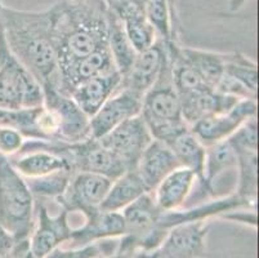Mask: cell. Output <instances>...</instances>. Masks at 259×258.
<instances>
[{
	"label": "cell",
	"instance_id": "6da1fadb",
	"mask_svg": "<svg viewBox=\"0 0 259 258\" xmlns=\"http://www.w3.org/2000/svg\"><path fill=\"white\" fill-rule=\"evenodd\" d=\"M0 23L11 52L41 85L44 94L62 92L52 7L21 11L0 2Z\"/></svg>",
	"mask_w": 259,
	"mask_h": 258
},
{
	"label": "cell",
	"instance_id": "7a4b0ae2",
	"mask_svg": "<svg viewBox=\"0 0 259 258\" xmlns=\"http://www.w3.org/2000/svg\"><path fill=\"white\" fill-rule=\"evenodd\" d=\"M58 65L62 74L85 57L107 48V11L60 0L52 6Z\"/></svg>",
	"mask_w": 259,
	"mask_h": 258
},
{
	"label": "cell",
	"instance_id": "3957f363",
	"mask_svg": "<svg viewBox=\"0 0 259 258\" xmlns=\"http://www.w3.org/2000/svg\"><path fill=\"white\" fill-rule=\"evenodd\" d=\"M141 117L148 127L152 138L166 145L190 128L183 119L169 58L159 79L143 96Z\"/></svg>",
	"mask_w": 259,
	"mask_h": 258
},
{
	"label": "cell",
	"instance_id": "277c9868",
	"mask_svg": "<svg viewBox=\"0 0 259 258\" xmlns=\"http://www.w3.org/2000/svg\"><path fill=\"white\" fill-rule=\"evenodd\" d=\"M35 224V198L27 181L0 154V226L16 243L29 240Z\"/></svg>",
	"mask_w": 259,
	"mask_h": 258
},
{
	"label": "cell",
	"instance_id": "5b68a950",
	"mask_svg": "<svg viewBox=\"0 0 259 258\" xmlns=\"http://www.w3.org/2000/svg\"><path fill=\"white\" fill-rule=\"evenodd\" d=\"M43 103L41 85L12 53L0 23V108H29Z\"/></svg>",
	"mask_w": 259,
	"mask_h": 258
},
{
	"label": "cell",
	"instance_id": "8992f818",
	"mask_svg": "<svg viewBox=\"0 0 259 258\" xmlns=\"http://www.w3.org/2000/svg\"><path fill=\"white\" fill-rule=\"evenodd\" d=\"M206 221H194L171 227L155 249L138 252L134 258H201L206 252Z\"/></svg>",
	"mask_w": 259,
	"mask_h": 258
},
{
	"label": "cell",
	"instance_id": "52a82bcc",
	"mask_svg": "<svg viewBox=\"0 0 259 258\" xmlns=\"http://www.w3.org/2000/svg\"><path fill=\"white\" fill-rule=\"evenodd\" d=\"M152 139L154 138L145 120L138 115L120 124L111 132L98 138V141L119 158L126 169L134 170L141 155Z\"/></svg>",
	"mask_w": 259,
	"mask_h": 258
},
{
	"label": "cell",
	"instance_id": "ba28073f",
	"mask_svg": "<svg viewBox=\"0 0 259 258\" xmlns=\"http://www.w3.org/2000/svg\"><path fill=\"white\" fill-rule=\"evenodd\" d=\"M71 231L67 210L61 208L53 216L44 202H35V224L29 238L30 252L34 258H46L52 250L70 240Z\"/></svg>",
	"mask_w": 259,
	"mask_h": 258
},
{
	"label": "cell",
	"instance_id": "9c48e42d",
	"mask_svg": "<svg viewBox=\"0 0 259 258\" xmlns=\"http://www.w3.org/2000/svg\"><path fill=\"white\" fill-rule=\"evenodd\" d=\"M256 99H241L232 108L202 118L191 125V131L205 146L230 138L242 124L256 117Z\"/></svg>",
	"mask_w": 259,
	"mask_h": 258
},
{
	"label": "cell",
	"instance_id": "30bf717a",
	"mask_svg": "<svg viewBox=\"0 0 259 258\" xmlns=\"http://www.w3.org/2000/svg\"><path fill=\"white\" fill-rule=\"evenodd\" d=\"M44 106L53 110L57 118V142L79 143L92 137L91 118L84 113L74 99L62 92L44 94Z\"/></svg>",
	"mask_w": 259,
	"mask_h": 258
},
{
	"label": "cell",
	"instance_id": "8fae6325",
	"mask_svg": "<svg viewBox=\"0 0 259 258\" xmlns=\"http://www.w3.org/2000/svg\"><path fill=\"white\" fill-rule=\"evenodd\" d=\"M112 181L101 174L76 172L72 174L65 194L57 200L67 212H79L83 216L100 209Z\"/></svg>",
	"mask_w": 259,
	"mask_h": 258
},
{
	"label": "cell",
	"instance_id": "7c38bea8",
	"mask_svg": "<svg viewBox=\"0 0 259 258\" xmlns=\"http://www.w3.org/2000/svg\"><path fill=\"white\" fill-rule=\"evenodd\" d=\"M166 40L157 39L154 46L137 53L126 74L121 77V87L143 97L156 83L168 61Z\"/></svg>",
	"mask_w": 259,
	"mask_h": 258
},
{
	"label": "cell",
	"instance_id": "4fadbf2b",
	"mask_svg": "<svg viewBox=\"0 0 259 258\" xmlns=\"http://www.w3.org/2000/svg\"><path fill=\"white\" fill-rule=\"evenodd\" d=\"M142 98L128 89L120 88L91 118L92 137L101 138L126 120L141 115Z\"/></svg>",
	"mask_w": 259,
	"mask_h": 258
},
{
	"label": "cell",
	"instance_id": "5bb4252c",
	"mask_svg": "<svg viewBox=\"0 0 259 258\" xmlns=\"http://www.w3.org/2000/svg\"><path fill=\"white\" fill-rule=\"evenodd\" d=\"M85 222L77 229H72L69 243L71 247H83L105 239L121 238L125 235V222L121 212L93 210L85 214Z\"/></svg>",
	"mask_w": 259,
	"mask_h": 258
},
{
	"label": "cell",
	"instance_id": "9a60e30c",
	"mask_svg": "<svg viewBox=\"0 0 259 258\" xmlns=\"http://www.w3.org/2000/svg\"><path fill=\"white\" fill-rule=\"evenodd\" d=\"M180 167L171 149L164 142L152 139L141 155L134 170L148 193H152L162 179Z\"/></svg>",
	"mask_w": 259,
	"mask_h": 258
},
{
	"label": "cell",
	"instance_id": "2e32d148",
	"mask_svg": "<svg viewBox=\"0 0 259 258\" xmlns=\"http://www.w3.org/2000/svg\"><path fill=\"white\" fill-rule=\"evenodd\" d=\"M120 87L121 74L119 71H112L80 83L70 92L69 96L89 118H92L110 97L119 91Z\"/></svg>",
	"mask_w": 259,
	"mask_h": 258
},
{
	"label": "cell",
	"instance_id": "e0dca14e",
	"mask_svg": "<svg viewBox=\"0 0 259 258\" xmlns=\"http://www.w3.org/2000/svg\"><path fill=\"white\" fill-rule=\"evenodd\" d=\"M196 176L192 170L180 167L169 173L152 191L155 204L161 212L181 209L192 193Z\"/></svg>",
	"mask_w": 259,
	"mask_h": 258
},
{
	"label": "cell",
	"instance_id": "ac0fdd59",
	"mask_svg": "<svg viewBox=\"0 0 259 258\" xmlns=\"http://www.w3.org/2000/svg\"><path fill=\"white\" fill-rule=\"evenodd\" d=\"M112 71H117L115 63L112 61V56L110 49L103 48L91 56L85 57L79 62L75 63L69 70L63 71L61 74V89L62 93L69 96L70 92L79 85L80 83L100 75L108 74Z\"/></svg>",
	"mask_w": 259,
	"mask_h": 258
},
{
	"label": "cell",
	"instance_id": "d6986e66",
	"mask_svg": "<svg viewBox=\"0 0 259 258\" xmlns=\"http://www.w3.org/2000/svg\"><path fill=\"white\" fill-rule=\"evenodd\" d=\"M8 159L13 168L25 179L40 178L56 173L58 170L70 169L65 159L47 150L22 151Z\"/></svg>",
	"mask_w": 259,
	"mask_h": 258
},
{
	"label": "cell",
	"instance_id": "ffe728a7",
	"mask_svg": "<svg viewBox=\"0 0 259 258\" xmlns=\"http://www.w3.org/2000/svg\"><path fill=\"white\" fill-rule=\"evenodd\" d=\"M173 154L181 167L192 170L197 178L202 194H206L204 185V164H205L206 146L195 136V133L188 128L187 131L177 136L169 143Z\"/></svg>",
	"mask_w": 259,
	"mask_h": 258
},
{
	"label": "cell",
	"instance_id": "44dd1931",
	"mask_svg": "<svg viewBox=\"0 0 259 258\" xmlns=\"http://www.w3.org/2000/svg\"><path fill=\"white\" fill-rule=\"evenodd\" d=\"M148 193L136 170H126L125 173L114 179L106 194L100 209L105 212H121L138 198Z\"/></svg>",
	"mask_w": 259,
	"mask_h": 258
},
{
	"label": "cell",
	"instance_id": "7402d4cb",
	"mask_svg": "<svg viewBox=\"0 0 259 258\" xmlns=\"http://www.w3.org/2000/svg\"><path fill=\"white\" fill-rule=\"evenodd\" d=\"M180 52L183 60L215 91L225 71V53L183 46H180Z\"/></svg>",
	"mask_w": 259,
	"mask_h": 258
},
{
	"label": "cell",
	"instance_id": "603a6c76",
	"mask_svg": "<svg viewBox=\"0 0 259 258\" xmlns=\"http://www.w3.org/2000/svg\"><path fill=\"white\" fill-rule=\"evenodd\" d=\"M107 44L115 67L122 77L131 68L137 51L129 42L121 20L111 11H107Z\"/></svg>",
	"mask_w": 259,
	"mask_h": 258
},
{
	"label": "cell",
	"instance_id": "cb8c5ba5",
	"mask_svg": "<svg viewBox=\"0 0 259 258\" xmlns=\"http://www.w3.org/2000/svg\"><path fill=\"white\" fill-rule=\"evenodd\" d=\"M237 155L230 139L206 146L204 164V185L208 195H214L213 183L226 170L236 168Z\"/></svg>",
	"mask_w": 259,
	"mask_h": 258
},
{
	"label": "cell",
	"instance_id": "d4e9b609",
	"mask_svg": "<svg viewBox=\"0 0 259 258\" xmlns=\"http://www.w3.org/2000/svg\"><path fill=\"white\" fill-rule=\"evenodd\" d=\"M235 149V148H234ZM237 155V170L239 182L236 186V195L246 202L256 205L258 194V150L235 149Z\"/></svg>",
	"mask_w": 259,
	"mask_h": 258
},
{
	"label": "cell",
	"instance_id": "484cf974",
	"mask_svg": "<svg viewBox=\"0 0 259 258\" xmlns=\"http://www.w3.org/2000/svg\"><path fill=\"white\" fill-rule=\"evenodd\" d=\"M223 74L237 80L255 93L258 91V66H256V62L249 58L248 56L240 53V52L225 53V71H223Z\"/></svg>",
	"mask_w": 259,
	"mask_h": 258
},
{
	"label": "cell",
	"instance_id": "4316f807",
	"mask_svg": "<svg viewBox=\"0 0 259 258\" xmlns=\"http://www.w3.org/2000/svg\"><path fill=\"white\" fill-rule=\"evenodd\" d=\"M72 174L74 173L70 169H63L49 174V176L26 179V181H27L30 191L35 199H40L41 202H44L46 199H53L54 202H57L58 199L65 194Z\"/></svg>",
	"mask_w": 259,
	"mask_h": 258
},
{
	"label": "cell",
	"instance_id": "83f0119b",
	"mask_svg": "<svg viewBox=\"0 0 259 258\" xmlns=\"http://www.w3.org/2000/svg\"><path fill=\"white\" fill-rule=\"evenodd\" d=\"M120 238L105 239L92 244L75 248L58 247L52 250L46 258H98L102 255L112 254L119 247Z\"/></svg>",
	"mask_w": 259,
	"mask_h": 258
},
{
	"label": "cell",
	"instance_id": "f1b7e54d",
	"mask_svg": "<svg viewBox=\"0 0 259 258\" xmlns=\"http://www.w3.org/2000/svg\"><path fill=\"white\" fill-rule=\"evenodd\" d=\"M26 138L16 129L0 127V154L6 158L17 155L22 150Z\"/></svg>",
	"mask_w": 259,
	"mask_h": 258
},
{
	"label": "cell",
	"instance_id": "f546056e",
	"mask_svg": "<svg viewBox=\"0 0 259 258\" xmlns=\"http://www.w3.org/2000/svg\"><path fill=\"white\" fill-rule=\"evenodd\" d=\"M15 244L16 241L13 240V238L0 226V255L8 254L13 249Z\"/></svg>",
	"mask_w": 259,
	"mask_h": 258
},
{
	"label": "cell",
	"instance_id": "4dcf8cb0",
	"mask_svg": "<svg viewBox=\"0 0 259 258\" xmlns=\"http://www.w3.org/2000/svg\"><path fill=\"white\" fill-rule=\"evenodd\" d=\"M29 249H30L29 240L20 241V243H16L13 249H12L8 254L0 255V258H22Z\"/></svg>",
	"mask_w": 259,
	"mask_h": 258
},
{
	"label": "cell",
	"instance_id": "1f68e13d",
	"mask_svg": "<svg viewBox=\"0 0 259 258\" xmlns=\"http://www.w3.org/2000/svg\"><path fill=\"white\" fill-rule=\"evenodd\" d=\"M66 2L74 3V4H79V6L91 7V8L100 9V11H107V7H106L103 0H66Z\"/></svg>",
	"mask_w": 259,
	"mask_h": 258
},
{
	"label": "cell",
	"instance_id": "d6a6232c",
	"mask_svg": "<svg viewBox=\"0 0 259 258\" xmlns=\"http://www.w3.org/2000/svg\"><path fill=\"white\" fill-rule=\"evenodd\" d=\"M248 2L249 0H230V2H228V11H230L231 13H236L240 9L244 8V6L248 3Z\"/></svg>",
	"mask_w": 259,
	"mask_h": 258
},
{
	"label": "cell",
	"instance_id": "836d02e7",
	"mask_svg": "<svg viewBox=\"0 0 259 258\" xmlns=\"http://www.w3.org/2000/svg\"><path fill=\"white\" fill-rule=\"evenodd\" d=\"M98 258H134V254L129 252H122V250L117 249L116 252H114L112 254H108V255H102V257H98Z\"/></svg>",
	"mask_w": 259,
	"mask_h": 258
},
{
	"label": "cell",
	"instance_id": "e575fe53",
	"mask_svg": "<svg viewBox=\"0 0 259 258\" xmlns=\"http://www.w3.org/2000/svg\"><path fill=\"white\" fill-rule=\"evenodd\" d=\"M103 2H105V4H106V7H107L108 11H112V9H114L115 7L120 3V2H121V0H103Z\"/></svg>",
	"mask_w": 259,
	"mask_h": 258
}]
</instances>
